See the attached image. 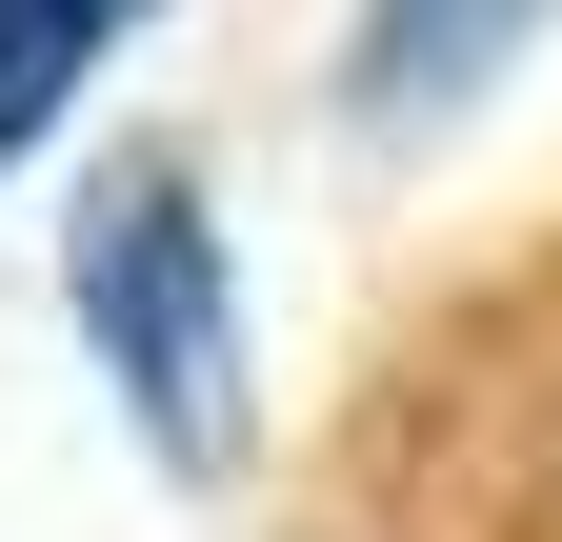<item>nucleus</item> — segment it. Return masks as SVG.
Instances as JSON below:
<instances>
[{"label": "nucleus", "mask_w": 562, "mask_h": 542, "mask_svg": "<svg viewBox=\"0 0 562 542\" xmlns=\"http://www.w3.org/2000/svg\"><path fill=\"white\" fill-rule=\"evenodd\" d=\"M522 41H542V0H362L341 101H362V121H442V101H482V81H503Z\"/></svg>", "instance_id": "f03ea898"}, {"label": "nucleus", "mask_w": 562, "mask_h": 542, "mask_svg": "<svg viewBox=\"0 0 562 542\" xmlns=\"http://www.w3.org/2000/svg\"><path fill=\"white\" fill-rule=\"evenodd\" d=\"M60 302H81V342L121 382L140 462H161V483H241V442H261V402H241V261H222V222H201L181 161H121L81 201Z\"/></svg>", "instance_id": "f257e3e1"}, {"label": "nucleus", "mask_w": 562, "mask_h": 542, "mask_svg": "<svg viewBox=\"0 0 562 542\" xmlns=\"http://www.w3.org/2000/svg\"><path fill=\"white\" fill-rule=\"evenodd\" d=\"M121 21H140V0H0V181H21V142L81 101V60H101Z\"/></svg>", "instance_id": "7ed1b4c3"}]
</instances>
